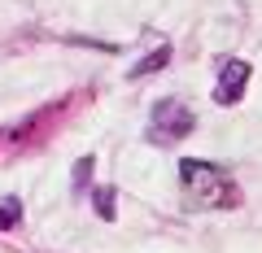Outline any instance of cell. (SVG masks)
Returning <instances> with one entry per match:
<instances>
[{"instance_id":"obj_2","label":"cell","mask_w":262,"mask_h":253,"mask_svg":"<svg viewBox=\"0 0 262 253\" xmlns=\"http://www.w3.org/2000/svg\"><path fill=\"white\" fill-rule=\"evenodd\" d=\"M196 127V113L188 109V105L179 101H162L158 109H153V122H149V131H144V140L149 144H179L188 140Z\"/></svg>"},{"instance_id":"obj_8","label":"cell","mask_w":262,"mask_h":253,"mask_svg":"<svg viewBox=\"0 0 262 253\" xmlns=\"http://www.w3.org/2000/svg\"><path fill=\"white\" fill-rule=\"evenodd\" d=\"M92 170H96L92 157H79V162H75V192H88V179H92Z\"/></svg>"},{"instance_id":"obj_7","label":"cell","mask_w":262,"mask_h":253,"mask_svg":"<svg viewBox=\"0 0 262 253\" xmlns=\"http://www.w3.org/2000/svg\"><path fill=\"white\" fill-rule=\"evenodd\" d=\"M96 214H101L105 218V223H114V218H118V214H114V201H118V192H114V188H96Z\"/></svg>"},{"instance_id":"obj_6","label":"cell","mask_w":262,"mask_h":253,"mask_svg":"<svg viewBox=\"0 0 262 253\" xmlns=\"http://www.w3.org/2000/svg\"><path fill=\"white\" fill-rule=\"evenodd\" d=\"M18 218H22V201L18 197H5V201H0V232H13Z\"/></svg>"},{"instance_id":"obj_1","label":"cell","mask_w":262,"mask_h":253,"mask_svg":"<svg viewBox=\"0 0 262 253\" xmlns=\"http://www.w3.org/2000/svg\"><path fill=\"white\" fill-rule=\"evenodd\" d=\"M179 179H184L188 201H196L201 210H236L241 205V188L214 162H192V157L179 162Z\"/></svg>"},{"instance_id":"obj_3","label":"cell","mask_w":262,"mask_h":253,"mask_svg":"<svg viewBox=\"0 0 262 253\" xmlns=\"http://www.w3.org/2000/svg\"><path fill=\"white\" fill-rule=\"evenodd\" d=\"M61 113H66V101H57V105H44V109H35V118L27 122V127H18V131H9L13 135V144L18 149H35V144H44L48 135L61 127Z\"/></svg>"},{"instance_id":"obj_5","label":"cell","mask_w":262,"mask_h":253,"mask_svg":"<svg viewBox=\"0 0 262 253\" xmlns=\"http://www.w3.org/2000/svg\"><path fill=\"white\" fill-rule=\"evenodd\" d=\"M166 61H170V44H158L149 57H140V61L131 66V79H149V75H158Z\"/></svg>"},{"instance_id":"obj_4","label":"cell","mask_w":262,"mask_h":253,"mask_svg":"<svg viewBox=\"0 0 262 253\" xmlns=\"http://www.w3.org/2000/svg\"><path fill=\"white\" fill-rule=\"evenodd\" d=\"M245 83H249V61H241V57L223 61L219 83H214V105H236L245 96Z\"/></svg>"}]
</instances>
